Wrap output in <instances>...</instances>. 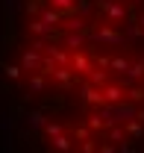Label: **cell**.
Returning <instances> with one entry per match:
<instances>
[{
  "label": "cell",
  "mask_w": 144,
  "mask_h": 153,
  "mask_svg": "<svg viewBox=\"0 0 144 153\" xmlns=\"http://www.w3.org/2000/svg\"><path fill=\"white\" fill-rule=\"evenodd\" d=\"M73 138L88 141V138H91V127H73Z\"/></svg>",
  "instance_id": "obj_22"
},
{
  "label": "cell",
  "mask_w": 144,
  "mask_h": 153,
  "mask_svg": "<svg viewBox=\"0 0 144 153\" xmlns=\"http://www.w3.org/2000/svg\"><path fill=\"white\" fill-rule=\"evenodd\" d=\"M135 121H141V124H144V109H141L138 115H135Z\"/></svg>",
  "instance_id": "obj_26"
},
{
  "label": "cell",
  "mask_w": 144,
  "mask_h": 153,
  "mask_svg": "<svg viewBox=\"0 0 144 153\" xmlns=\"http://www.w3.org/2000/svg\"><path fill=\"white\" fill-rule=\"evenodd\" d=\"M129 3H138V0H129Z\"/></svg>",
  "instance_id": "obj_28"
},
{
  "label": "cell",
  "mask_w": 144,
  "mask_h": 153,
  "mask_svg": "<svg viewBox=\"0 0 144 153\" xmlns=\"http://www.w3.org/2000/svg\"><path fill=\"white\" fill-rule=\"evenodd\" d=\"M126 94H129V100H132V103H141V100H144V88H138V85H135V88H129Z\"/></svg>",
  "instance_id": "obj_23"
},
{
  "label": "cell",
  "mask_w": 144,
  "mask_h": 153,
  "mask_svg": "<svg viewBox=\"0 0 144 153\" xmlns=\"http://www.w3.org/2000/svg\"><path fill=\"white\" fill-rule=\"evenodd\" d=\"M88 41V36H82V33H65V47H71V53H76V50H82V47H88L85 44Z\"/></svg>",
  "instance_id": "obj_6"
},
{
  "label": "cell",
  "mask_w": 144,
  "mask_h": 153,
  "mask_svg": "<svg viewBox=\"0 0 144 153\" xmlns=\"http://www.w3.org/2000/svg\"><path fill=\"white\" fill-rule=\"evenodd\" d=\"M118 147H112V144H100V153H115Z\"/></svg>",
  "instance_id": "obj_25"
},
{
  "label": "cell",
  "mask_w": 144,
  "mask_h": 153,
  "mask_svg": "<svg viewBox=\"0 0 144 153\" xmlns=\"http://www.w3.org/2000/svg\"><path fill=\"white\" fill-rule=\"evenodd\" d=\"M138 24H141V30H144V15H141V18H138Z\"/></svg>",
  "instance_id": "obj_27"
},
{
  "label": "cell",
  "mask_w": 144,
  "mask_h": 153,
  "mask_svg": "<svg viewBox=\"0 0 144 153\" xmlns=\"http://www.w3.org/2000/svg\"><path fill=\"white\" fill-rule=\"evenodd\" d=\"M30 124H33V127H47L50 121L44 118V112H30Z\"/></svg>",
  "instance_id": "obj_18"
},
{
  "label": "cell",
  "mask_w": 144,
  "mask_h": 153,
  "mask_svg": "<svg viewBox=\"0 0 144 153\" xmlns=\"http://www.w3.org/2000/svg\"><path fill=\"white\" fill-rule=\"evenodd\" d=\"M129 65H132V62L126 56H112V71H121V74H124V71H129Z\"/></svg>",
  "instance_id": "obj_15"
},
{
  "label": "cell",
  "mask_w": 144,
  "mask_h": 153,
  "mask_svg": "<svg viewBox=\"0 0 144 153\" xmlns=\"http://www.w3.org/2000/svg\"><path fill=\"white\" fill-rule=\"evenodd\" d=\"M44 88H47V82H44V74H33L30 76V91H44Z\"/></svg>",
  "instance_id": "obj_12"
},
{
  "label": "cell",
  "mask_w": 144,
  "mask_h": 153,
  "mask_svg": "<svg viewBox=\"0 0 144 153\" xmlns=\"http://www.w3.org/2000/svg\"><path fill=\"white\" fill-rule=\"evenodd\" d=\"M106 15V24H115V27H121V21L129 18L126 15V9L121 3H115V0H97V15Z\"/></svg>",
  "instance_id": "obj_2"
},
{
  "label": "cell",
  "mask_w": 144,
  "mask_h": 153,
  "mask_svg": "<svg viewBox=\"0 0 144 153\" xmlns=\"http://www.w3.org/2000/svg\"><path fill=\"white\" fill-rule=\"evenodd\" d=\"M21 71H24L21 65H3V74L9 76V79H18V76H21Z\"/></svg>",
  "instance_id": "obj_21"
},
{
  "label": "cell",
  "mask_w": 144,
  "mask_h": 153,
  "mask_svg": "<svg viewBox=\"0 0 144 153\" xmlns=\"http://www.w3.org/2000/svg\"><path fill=\"white\" fill-rule=\"evenodd\" d=\"M27 30H30V33H36V36H41V38H47V33H50L53 27H47L44 21L38 18V21H30V24H27Z\"/></svg>",
  "instance_id": "obj_8"
},
{
  "label": "cell",
  "mask_w": 144,
  "mask_h": 153,
  "mask_svg": "<svg viewBox=\"0 0 144 153\" xmlns=\"http://www.w3.org/2000/svg\"><path fill=\"white\" fill-rule=\"evenodd\" d=\"M79 153H100V144H97L94 138H88V141L79 144Z\"/></svg>",
  "instance_id": "obj_20"
},
{
  "label": "cell",
  "mask_w": 144,
  "mask_h": 153,
  "mask_svg": "<svg viewBox=\"0 0 144 153\" xmlns=\"http://www.w3.org/2000/svg\"><path fill=\"white\" fill-rule=\"evenodd\" d=\"M41 62H44V56H41V50H24L21 53V68L24 71H33V74H38L41 71Z\"/></svg>",
  "instance_id": "obj_3"
},
{
  "label": "cell",
  "mask_w": 144,
  "mask_h": 153,
  "mask_svg": "<svg viewBox=\"0 0 144 153\" xmlns=\"http://www.w3.org/2000/svg\"><path fill=\"white\" fill-rule=\"evenodd\" d=\"M71 68L76 71V74H91V71H94V62H91V56H88V53L76 50V53L71 56Z\"/></svg>",
  "instance_id": "obj_5"
},
{
  "label": "cell",
  "mask_w": 144,
  "mask_h": 153,
  "mask_svg": "<svg viewBox=\"0 0 144 153\" xmlns=\"http://www.w3.org/2000/svg\"><path fill=\"white\" fill-rule=\"evenodd\" d=\"M44 3H50V0H27V15H36L44 9Z\"/></svg>",
  "instance_id": "obj_17"
},
{
  "label": "cell",
  "mask_w": 144,
  "mask_h": 153,
  "mask_svg": "<svg viewBox=\"0 0 144 153\" xmlns=\"http://www.w3.org/2000/svg\"><path fill=\"white\" fill-rule=\"evenodd\" d=\"M106 79H109V76H106L103 68H94V71L88 74V82H91V85H97V88H100V85H106Z\"/></svg>",
  "instance_id": "obj_10"
},
{
  "label": "cell",
  "mask_w": 144,
  "mask_h": 153,
  "mask_svg": "<svg viewBox=\"0 0 144 153\" xmlns=\"http://www.w3.org/2000/svg\"><path fill=\"white\" fill-rule=\"evenodd\" d=\"M103 97H106L109 106L124 103V85H106V88H103Z\"/></svg>",
  "instance_id": "obj_7"
},
{
  "label": "cell",
  "mask_w": 144,
  "mask_h": 153,
  "mask_svg": "<svg viewBox=\"0 0 144 153\" xmlns=\"http://www.w3.org/2000/svg\"><path fill=\"white\" fill-rule=\"evenodd\" d=\"M126 74H129V79H126V82H132V79H141V76H144V59H138V62H132Z\"/></svg>",
  "instance_id": "obj_11"
},
{
  "label": "cell",
  "mask_w": 144,
  "mask_h": 153,
  "mask_svg": "<svg viewBox=\"0 0 144 153\" xmlns=\"http://www.w3.org/2000/svg\"><path fill=\"white\" fill-rule=\"evenodd\" d=\"M126 127V135H132V138H141L144 135V124L141 121H129V124H124Z\"/></svg>",
  "instance_id": "obj_13"
},
{
  "label": "cell",
  "mask_w": 144,
  "mask_h": 153,
  "mask_svg": "<svg viewBox=\"0 0 144 153\" xmlns=\"http://www.w3.org/2000/svg\"><path fill=\"white\" fill-rule=\"evenodd\" d=\"M62 130H65V127H62V124H56V121H50V124L44 127V133L50 135V138H59V135H62Z\"/></svg>",
  "instance_id": "obj_19"
},
{
  "label": "cell",
  "mask_w": 144,
  "mask_h": 153,
  "mask_svg": "<svg viewBox=\"0 0 144 153\" xmlns=\"http://www.w3.org/2000/svg\"><path fill=\"white\" fill-rule=\"evenodd\" d=\"M88 127L94 130V133H103V130H106V118H103V112L88 115Z\"/></svg>",
  "instance_id": "obj_9"
},
{
  "label": "cell",
  "mask_w": 144,
  "mask_h": 153,
  "mask_svg": "<svg viewBox=\"0 0 144 153\" xmlns=\"http://www.w3.org/2000/svg\"><path fill=\"white\" fill-rule=\"evenodd\" d=\"M118 153H135V147L129 141H124V144H118Z\"/></svg>",
  "instance_id": "obj_24"
},
{
  "label": "cell",
  "mask_w": 144,
  "mask_h": 153,
  "mask_svg": "<svg viewBox=\"0 0 144 153\" xmlns=\"http://www.w3.org/2000/svg\"><path fill=\"white\" fill-rule=\"evenodd\" d=\"M109 141L124 144V141H126V127H109Z\"/></svg>",
  "instance_id": "obj_14"
},
{
  "label": "cell",
  "mask_w": 144,
  "mask_h": 153,
  "mask_svg": "<svg viewBox=\"0 0 144 153\" xmlns=\"http://www.w3.org/2000/svg\"><path fill=\"white\" fill-rule=\"evenodd\" d=\"M53 147L59 153H68L71 150V138H68V135H59V138H53Z\"/></svg>",
  "instance_id": "obj_16"
},
{
  "label": "cell",
  "mask_w": 144,
  "mask_h": 153,
  "mask_svg": "<svg viewBox=\"0 0 144 153\" xmlns=\"http://www.w3.org/2000/svg\"><path fill=\"white\" fill-rule=\"evenodd\" d=\"M91 38H94V41H103V44H112V47L124 44V36L115 30V24H106V21H97V27H94Z\"/></svg>",
  "instance_id": "obj_1"
},
{
  "label": "cell",
  "mask_w": 144,
  "mask_h": 153,
  "mask_svg": "<svg viewBox=\"0 0 144 153\" xmlns=\"http://www.w3.org/2000/svg\"><path fill=\"white\" fill-rule=\"evenodd\" d=\"M79 94H82V103H91V106H106L103 91H100L97 85H91V82H85V85L79 88Z\"/></svg>",
  "instance_id": "obj_4"
}]
</instances>
